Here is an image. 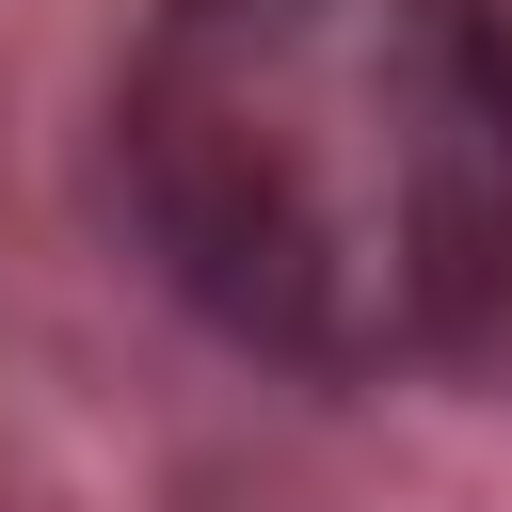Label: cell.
Segmentation results:
<instances>
[{
	"instance_id": "obj_1",
	"label": "cell",
	"mask_w": 512,
	"mask_h": 512,
	"mask_svg": "<svg viewBox=\"0 0 512 512\" xmlns=\"http://www.w3.org/2000/svg\"><path fill=\"white\" fill-rule=\"evenodd\" d=\"M160 272L272 368H416L512 304V48L480 0H160L128 64Z\"/></svg>"
}]
</instances>
